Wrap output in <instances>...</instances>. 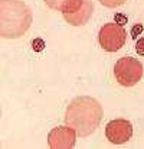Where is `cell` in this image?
I'll return each mask as SVG.
<instances>
[{
  "instance_id": "8992f818",
  "label": "cell",
  "mask_w": 144,
  "mask_h": 149,
  "mask_svg": "<svg viewBox=\"0 0 144 149\" xmlns=\"http://www.w3.org/2000/svg\"><path fill=\"white\" fill-rule=\"evenodd\" d=\"M76 142V130L71 126H58L48 135V145L50 149H72Z\"/></svg>"
},
{
  "instance_id": "ba28073f",
  "label": "cell",
  "mask_w": 144,
  "mask_h": 149,
  "mask_svg": "<svg viewBox=\"0 0 144 149\" xmlns=\"http://www.w3.org/2000/svg\"><path fill=\"white\" fill-rule=\"evenodd\" d=\"M43 1L46 3L48 7L61 12L62 15L76 12L84 3V0H43Z\"/></svg>"
},
{
  "instance_id": "8fae6325",
  "label": "cell",
  "mask_w": 144,
  "mask_h": 149,
  "mask_svg": "<svg viewBox=\"0 0 144 149\" xmlns=\"http://www.w3.org/2000/svg\"><path fill=\"white\" fill-rule=\"evenodd\" d=\"M141 31H143V26H141V25H137V28H133V38L136 39Z\"/></svg>"
},
{
  "instance_id": "30bf717a",
  "label": "cell",
  "mask_w": 144,
  "mask_h": 149,
  "mask_svg": "<svg viewBox=\"0 0 144 149\" xmlns=\"http://www.w3.org/2000/svg\"><path fill=\"white\" fill-rule=\"evenodd\" d=\"M136 51L138 55H144V38H140L136 42Z\"/></svg>"
},
{
  "instance_id": "52a82bcc",
  "label": "cell",
  "mask_w": 144,
  "mask_h": 149,
  "mask_svg": "<svg viewBox=\"0 0 144 149\" xmlns=\"http://www.w3.org/2000/svg\"><path fill=\"white\" fill-rule=\"evenodd\" d=\"M92 12H94V3L91 0H84L82 6L76 12L66 13V15H62V16H63V19L69 25H72V26H82V25H85L91 19Z\"/></svg>"
},
{
  "instance_id": "7a4b0ae2",
  "label": "cell",
  "mask_w": 144,
  "mask_h": 149,
  "mask_svg": "<svg viewBox=\"0 0 144 149\" xmlns=\"http://www.w3.org/2000/svg\"><path fill=\"white\" fill-rule=\"evenodd\" d=\"M32 25V10L22 0L0 1V35L4 39L23 36Z\"/></svg>"
},
{
  "instance_id": "9c48e42d",
  "label": "cell",
  "mask_w": 144,
  "mask_h": 149,
  "mask_svg": "<svg viewBox=\"0 0 144 149\" xmlns=\"http://www.w3.org/2000/svg\"><path fill=\"white\" fill-rule=\"evenodd\" d=\"M101 1V4H104L105 7H110V9H114V7H118V6H123L127 0H98Z\"/></svg>"
},
{
  "instance_id": "6da1fadb",
  "label": "cell",
  "mask_w": 144,
  "mask_h": 149,
  "mask_svg": "<svg viewBox=\"0 0 144 149\" xmlns=\"http://www.w3.org/2000/svg\"><path fill=\"white\" fill-rule=\"evenodd\" d=\"M104 116L99 101L90 96L75 97L65 111V123L74 127L78 136L85 138L98 129Z\"/></svg>"
},
{
  "instance_id": "5b68a950",
  "label": "cell",
  "mask_w": 144,
  "mask_h": 149,
  "mask_svg": "<svg viewBox=\"0 0 144 149\" xmlns=\"http://www.w3.org/2000/svg\"><path fill=\"white\" fill-rule=\"evenodd\" d=\"M105 136L114 145L125 143L133 136V125L127 119H115L107 123Z\"/></svg>"
},
{
  "instance_id": "277c9868",
  "label": "cell",
  "mask_w": 144,
  "mask_h": 149,
  "mask_svg": "<svg viewBox=\"0 0 144 149\" xmlns=\"http://www.w3.org/2000/svg\"><path fill=\"white\" fill-rule=\"evenodd\" d=\"M127 39V32L120 23H105L98 33V42L107 52L120 51Z\"/></svg>"
},
{
  "instance_id": "3957f363",
  "label": "cell",
  "mask_w": 144,
  "mask_h": 149,
  "mask_svg": "<svg viewBox=\"0 0 144 149\" xmlns=\"http://www.w3.org/2000/svg\"><path fill=\"white\" fill-rule=\"evenodd\" d=\"M114 77L120 86L133 87L143 77V64L136 58L123 56L114 65Z\"/></svg>"
}]
</instances>
